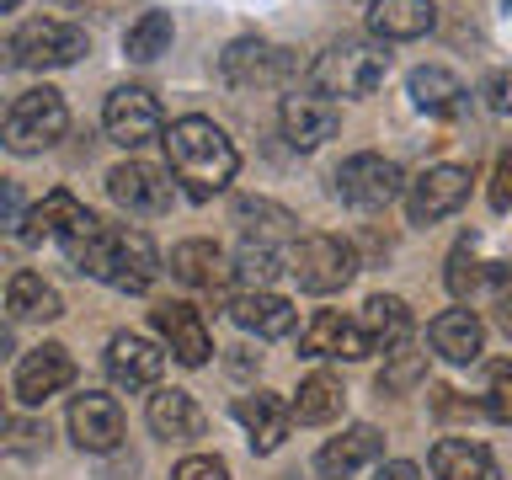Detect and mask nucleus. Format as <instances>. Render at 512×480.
Segmentation results:
<instances>
[{
	"label": "nucleus",
	"instance_id": "nucleus-36",
	"mask_svg": "<svg viewBox=\"0 0 512 480\" xmlns=\"http://www.w3.org/2000/svg\"><path fill=\"white\" fill-rule=\"evenodd\" d=\"M48 432L32 427V422H6V438H0V454H16V459H32L43 448Z\"/></svg>",
	"mask_w": 512,
	"mask_h": 480
},
{
	"label": "nucleus",
	"instance_id": "nucleus-42",
	"mask_svg": "<svg viewBox=\"0 0 512 480\" xmlns=\"http://www.w3.org/2000/svg\"><path fill=\"white\" fill-rule=\"evenodd\" d=\"M374 480H422V470H416L411 459H390V464H379Z\"/></svg>",
	"mask_w": 512,
	"mask_h": 480
},
{
	"label": "nucleus",
	"instance_id": "nucleus-27",
	"mask_svg": "<svg viewBox=\"0 0 512 480\" xmlns=\"http://www.w3.org/2000/svg\"><path fill=\"white\" fill-rule=\"evenodd\" d=\"M358 326H363V336H368L374 352H395L411 336V310H406V299H395V294H374L363 304Z\"/></svg>",
	"mask_w": 512,
	"mask_h": 480
},
{
	"label": "nucleus",
	"instance_id": "nucleus-20",
	"mask_svg": "<svg viewBox=\"0 0 512 480\" xmlns=\"http://www.w3.org/2000/svg\"><path fill=\"white\" fill-rule=\"evenodd\" d=\"M432 27H438L432 0H374L368 6V32L379 43H411V38H427Z\"/></svg>",
	"mask_w": 512,
	"mask_h": 480
},
{
	"label": "nucleus",
	"instance_id": "nucleus-3",
	"mask_svg": "<svg viewBox=\"0 0 512 480\" xmlns=\"http://www.w3.org/2000/svg\"><path fill=\"white\" fill-rule=\"evenodd\" d=\"M384 75H390V54L379 38H342L310 64L315 96H368L384 86Z\"/></svg>",
	"mask_w": 512,
	"mask_h": 480
},
{
	"label": "nucleus",
	"instance_id": "nucleus-45",
	"mask_svg": "<svg viewBox=\"0 0 512 480\" xmlns=\"http://www.w3.org/2000/svg\"><path fill=\"white\" fill-rule=\"evenodd\" d=\"M16 6H22V0H0V11H16Z\"/></svg>",
	"mask_w": 512,
	"mask_h": 480
},
{
	"label": "nucleus",
	"instance_id": "nucleus-25",
	"mask_svg": "<svg viewBox=\"0 0 512 480\" xmlns=\"http://www.w3.org/2000/svg\"><path fill=\"white\" fill-rule=\"evenodd\" d=\"M406 91H411V102L422 107V112H432V118H459L464 96H470V91L459 86V75H448L443 64H422V70H411Z\"/></svg>",
	"mask_w": 512,
	"mask_h": 480
},
{
	"label": "nucleus",
	"instance_id": "nucleus-32",
	"mask_svg": "<svg viewBox=\"0 0 512 480\" xmlns=\"http://www.w3.org/2000/svg\"><path fill=\"white\" fill-rule=\"evenodd\" d=\"M278 272H283L278 251L262 246V240H246V246L235 251V262H230V278L240 283V294H262V288H272Z\"/></svg>",
	"mask_w": 512,
	"mask_h": 480
},
{
	"label": "nucleus",
	"instance_id": "nucleus-5",
	"mask_svg": "<svg viewBox=\"0 0 512 480\" xmlns=\"http://www.w3.org/2000/svg\"><path fill=\"white\" fill-rule=\"evenodd\" d=\"M288 272L299 278L304 294H336L358 278V251L342 235H304L288 256Z\"/></svg>",
	"mask_w": 512,
	"mask_h": 480
},
{
	"label": "nucleus",
	"instance_id": "nucleus-7",
	"mask_svg": "<svg viewBox=\"0 0 512 480\" xmlns=\"http://www.w3.org/2000/svg\"><path fill=\"white\" fill-rule=\"evenodd\" d=\"M400 187H406L400 166L384 160V155H374V150L347 155L342 166H336V198L352 203V208H384V203L400 198Z\"/></svg>",
	"mask_w": 512,
	"mask_h": 480
},
{
	"label": "nucleus",
	"instance_id": "nucleus-35",
	"mask_svg": "<svg viewBox=\"0 0 512 480\" xmlns=\"http://www.w3.org/2000/svg\"><path fill=\"white\" fill-rule=\"evenodd\" d=\"M486 416L491 422H502L512 427V363H491V379H486Z\"/></svg>",
	"mask_w": 512,
	"mask_h": 480
},
{
	"label": "nucleus",
	"instance_id": "nucleus-31",
	"mask_svg": "<svg viewBox=\"0 0 512 480\" xmlns=\"http://www.w3.org/2000/svg\"><path fill=\"white\" fill-rule=\"evenodd\" d=\"M6 310L16 320H59L64 315V299L59 288H48L38 272H16L11 288H6Z\"/></svg>",
	"mask_w": 512,
	"mask_h": 480
},
{
	"label": "nucleus",
	"instance_id": "nucleus-9",
	"mask_svg": "<svg viewBox=\"0 0 512 480\" xmlns=\"http://www.w3.org/2000/svg\"><path fill=\"white\" fill-rule=\"evenodd\" d=\"M107 192H112V203H118L123 214H134V219H160V214H171V203H176L171 176L155 171V166H144V160H123V166H112L107 171Z\"/></svg>",
	"mask_w": 512,
	"mask_h": 480
},
{
	"label": "nucleus",
	"instance_id": "nucleus-6",
	"mask_svg": "<svg viewBox=\"0 0 512 480\" xmlns=\"http://www.w3.org/2000/svg\"><path fill=\"white\" fill-rule=\"evenodd\" d=\"M11 54H16L22 70H64V64H75L80 54H91V38H86V27H75V22L38 16V22L16 27Z\"/></svg>",
	"mask_w": 512,
	"mask_h": 480
},
{
	"label": "nucleus",
	"instance_id": "nucleus-34",
	"mask_svg": "<svg viewBox=\"0 0 512 480\" xmlns=\"http://www.w3.org/2000/svg\"><path fill=\"white\" fill-rule=\"evenodd\" d=\"M491 278H502L496 267H486V262H475L470 256V246H459L454 256H448V294L454 299H470L480 283H491Z\"/></svg>",
	"mask_w": 512,
	"mask_h": 480
},
{
	"label": "nucleus",
	"instance_id": "nucleus-38",
	"mask_svg": "<svg viewBox=\"0 0 512 480\" xmlns=\"http://www.w3.org/2000/svg\"><path fill=\"white\" fill-rule=\"evenodd\" d=\"M171 480H230V470H224V459H214V454H187L176 464Z\"/></svg>",
	"mask_w": 512,
	"mask_h": 480
},
{
	"label": "nucleus",
	"instance_id": "nucleus-16",
	"mask_svg": "<svg viewBox=\"0 0 512 480\" xmlns=\"http://www.w3.org/2000/svg\"><path fill=\"white\" fill-rule=\"evenodd\" d=\"M235 422L246 427V438H251L256 454H272V448H283L288 427H294V411H288V400H283V395L251 390V395H240V400H235Z\"/></svg>",
	"mask_w": 512,
	"mask_h": 480
},
{
	"label": "nucleus",
	"instance_id": "nucleus-26",
	"mask_svg": "<svg viewBox=\"0 0 512 480\" xmlns=\"http://www.w3.org/2000/svg\"><path fill=\"white\" fill-rule=\"evenodd\" d=\"M150 427H155V438H171V443L203 438V406L187 390H155L150 395Z\"/></svg>",
	"mask_w": 512,
	"mask_h": 480
},
{
	"label": "nucleus",
	"instance_id": "nucleus-11",
	"mask_svg": "<svg viewBox=\"0 0 512 480\" xmlns=\"http://www.w3.org/2000/svg\"><path fill=\"white\" fill-rule=\"evenodd\" d=\"M470 198V171L464 166H432L406 187V219L411 224H438L448 214H459Z\"/></svg>",
	"mask_w": 512,
	"mask_h": 480
},
{
	"label": "nucleus",
	"instance_id": "nucleus-37",
	"mask_svg": "<svg viewBox=\"0 0 512 480\" xmlns=\"http://www.w3.org/2000/svg\"><path fill=\"white\" fill-rule=\"evenodd\" d=\"M22 224H27V198H22V187L0 176V235H22Z\"/></svg>",
	"mask_w": 512,
	"mask_h": 480
},
{
	"label": "nucleus",
	"instance_id": "nucleus-33",
	"mask_svg": "<svg viewBox=\"0 0 512 480\" xmlns=\"http://www.w3.org/2000/svg\"><path fill=\"white\" fill-rule=\"evenodd\" d=\"M171 38H176L171 16H166V11H144L139 22L128 27L123 54L134 59V64H150V59H160V54H171Z\"/></svg>",
	"mask_w": 512,
	"mask_h": 480
},
{
	"label": "nucleus",
	"instance_id": "nucleus-13",
	"mask_svg": "<svg viewBox=\"0 0 512 480\" xmlns=\"http://www.w3.org/2000/svg\"><path fill=\"white\" fill-rule=\"evenodd\" d=\"M64 384H75V358L59 342L32 347L22 358V368H16V400H22V406H43L48 395L64 390Z\"/></svg>",
	"mask_w": 512,
	"mask_h": 480
},
{
	"label": "nucleus",
	"instance_id": "nucleus-28",
	"mask_svg": "<svg viewBox=\"0 0 512 480\" xmlns=\"http://www.w3.org/2000/svg\"><path fill=\"white\" fill-rule=\"evenodd\" d=\"M235 224L246 230V240H299V219L288 214L283 203H267V198H235Z\"/></svg>",
	"mask_w": 512,
	"mask_h": 480
},
{
	"label": "nucleus",
	"instance_id": "nucleus-4",
	"mask_svg": "<svg viewBox=\"0 0 512 480\" xmlns=\"http://www.w3.org/2000/svg\"><path fill=\"white\" fill-rule=\"evenodd\" d=\"M64 128H70L64 96L54 86H32L6 107V118H0V144H6L11 155H43L48 144L64 139Z\"/></svg>",
	"mask_w": 512,
	"mask_h": 480
},
{
	"label": "nucleus",
	"instance_id": "nucleus-19",
	"mask_svg": "<svg viewBox=\"0 0 512 480\" xmlns=\"http://www.w3.org/2000/svg\"><path fill=\"white\" fill-rule=\"evenodd\" d=\"M379 454H384L379 427L358 422V427H347L342 438H331L326 448H320V454H315V470L326 475V480H347V475L368 470V464H379Z\"/></svg>",
	"mask_w": 512,
	"mask_h": 480
},
{
	"label": "nucleus",
	"instance_id": "nucleus-15",
	"mask_svg": "<svg viewBox=\"0 0 512 480\" xmlns=\"http://www.w3.org/2000/svg\"><path fill=\"white\" fill-rule=\"evenodd\" d=\"M155 331L166 336V347H171V358L182 363V368H203L208 363V352H214V336H208L203 326V315L192 310V304H160L155 310Z\"/></svg>",
	"mask_w": 512,
	"mask_h": 480
},
{
	"label": "nucleus",
	"instance_id": "nucleus-24",
	"mask_svg": "<svg viewBox=\"0 0 512 480\" xmlns=\"http://www.w3.org/2000/svg\"><path fill=\"white\" fill-rule=\"evenodd\" d=\"M171 278H182L187 288H224L230 283V256L214 240H182L171 251Z\"/></svg>",
	"mask_w": 512,
	"mask_h": 480
},
{
	"label": "nucleus",
	"instance_id": "nucleus-43",
	"mask_svg": "<svg viewBox=\"0 0 512 480\" xmlns=\"http://www.w3.org/2000/svg\"><path fill=\"white\" fill-rule=\"evenodd\" d=\"M416 374H422V363H416V358H406L400 368H390V374H379V390H395V384H411Z\"/></svg>",
	"mask_w": 512,
	"mask_h": 480
},
{
	"label": "nucleus",
	"instance_id": "nucleus-1",
	"mask_svg": "<svg viewBox=\"0 0 512 480\" xmlns=\"http://www.w3.org/2000/svg\"><path fill=\"white\" fill-rule=\"evenodd\" d=\"M64 256L86 272V278L118 288V294H144L160 272V256H155V240L144 230H128V224H107L96 219L91 208L80 214V224L59 240Z\"/></svg>",
	"mask_w": 512,
	"mask_h": 480
},
{
	"label": "nucleus",
	"instance_id": "nucleus-18",
	"mask_svg": "<svg viewBox=\"0 0 512 480\" xmlns=\"http://www.w3.org/2000/svg\"><path fill=\"white\" fill-rule=\"evenodd\" d=\"M160 368H166V352L155 342H144V336H134V331H123L107 342V374H112V384H123V390H150L160 379Z\"/></svg>",
	"mask_w": 512,
	"mask_h": 480
},
{
	"label": "nucleus",
	"instance_id": "nucleus-44",
	"mask_svg": "<svg viewBox=\"0 0 512 480\" xmlns=\"http://www.w3.org/2000/svg\"><path fill=\"white\" fill-rule=\"evenodd\" d=\"M11 352V326H0V358Z\"/></svg>",
	"mask_w": 512,
	"mask_h": 480
},
{
	"label": "nucleus",
	"instance_id": "nucleus-10",
	"mask_svg": "<svg viewBox=\"0 0 512 480\" xmlns=\"http://www.w3.org/2000/svg\"><path fill=\"white\" fill-rule=\"evenodd\" d=\"M219 70L230 86H283V80L299 70V54H288L278 43H262V38H240V43L224 48Z\"/></svg>",
	"mask_w": 512,
	"mask_h": 480
},
{
	"label": "nucleus",
	"instance_id": "nucleus-22",
	"mask_svg": "<svg viewBox=\"0 0 512 480\" xmlns=\"http://www.w3.org/2000/svg\"><path fill=\"white\" fill-rule=\"evenodd\" d=\"M427 342L438 358L448 363H475L480 352H486V326H480L475 310H443L438 320L427 326Z\"/></svg>",
	"mask_w": 512,
	"mask_h": 480
},
{
	"label": "nucleus",
	"instance_id": "nucleus-8",
	"mask_svg": "<svg viewBox=\"0 0 512 480\" xmlns=\"http://www.w3.org/2000/svg\"><path fill=\"white\" fill-rule=\"evenodd\" d=\"M102 128H107L112 144L139 150V144L166 134V112H160V102L144 86H118L107 96V107H102Z\"/></svg>",
	"mask_w": 512,
	"mask_h": 480
},
{
	"label": "nucleus",
	"instance_id": "nucleus-30",
	"mask_svg": "<svg viewBox=\"0 0 512 480\" xmlns=\"http://www.w3.org/2000/svg\"><path fill=\"white\" fill-rule=\"evenodd\" d=\"M80 208L70 192H48V198L38 208H27V224H22V240H32V246H43V240H64L80 224Z\"/></svg>",
	"mask_w": 512,
	"mask_h": 480
},
{
	"label": "nucleus",
	"instance_id": "nucleus-41",
	"mask_svg": "<svg viewBox=\"0 0 512 480\" xmlns=\"http://www.w3.org/2000/svg\"><path fill=\"white\" fill-rule=\"evenodd\" d=\"M496 326H502L512 336V278L496 283Z\"/></svg>",
	"mask_w": 512,
	"mask_h": 480
},
{
	"label": "nucleus",
	"instance_id": "nucleus-12",
	"mask_svg": "<svg viewBox=\"0 0 512 480\" xmlns=\"http://www.w3.org/2000/svg\"><path fill=\"white\" fill-rule=\"evenodd\" d=\"M278 123H283V139L294 144V150H320V144L336 139V128H342V107H336L331 96L294 91V96H283Z\"/></svg>",
	"mask_w": 512,
	"mask_h": 480
},
{
	"label": "nucleus",
	"instance_id": "nucleus-29",
	"mask_svg": "<svg viewBox=\"0 0 512 480\" xmlns=\"http://www.w3.org/2000/svg\"><path fill=\"white\" fill-rule=\"evenodd\" d=\"M342 400H347V390L336 374H310L299 384V395L288 400V411H294L299 427H320V422H336V416H342Z\"/></svg>",
	"mask_w": 512,
	"mask_h": 480
},
{
	"label": "nucleus",
	"instance_id": "nucleus-21",
	"mask_svg": "<svg viewBox=\"0 0 512 480\" xmlns=\"http://www.w3.org/2000/svg\"><path fill=\"white\" fill-rule=\"evenodd\" d=\"M230 315H235L240 331L262 336V342L294 336V320H299L294 304H288L283 294H272V288H262V294H235V299H230Z\"/></svg>",
	"mask_w": 512,
	"mask_h": 480
},
{
	"label": "nucleus",
	"instance_id": "nucleus-39",
	"mask_svg": "<svg viewBox=\"0 0 512 480\" xmlns=\"http://www.w3.org/2000/svg\"><path fill=\"white\" fill-rule=\"evenodd\" d=\"M491 208L496 214L512 208V150H502V160H496V171H491Z\"/></svg>",
	"mask_w": 512,
	"mask_h": 480
},
{
	"label": "nucleus",
	"instance_id": "nucleus-17",
	"mask_svg": "<svg viewBox=\"0 0 512 480\" xmlns=\"http://www.w3.org/2000/svg\"><path fill=\"white\" fill-rule=\"evenodd\" d=\"M299 347H304V358H347V363H358V358L374 352L358 320H347L336 310H320L310 326L299 331Z\"/></svg>",
	"mask_w": 512,
	"mask_h": 480
},
{
	"label": "nucleus",
	"instance_id": "nucleus-40",
	"mask_svg": "<svg viewBox=\"0 0 512 480\" xmlns=\"http://www.w3.org/2000/svg\"><path fill=\"white\" fill-rule=\"evenodd\" d=\"M491 102V112H512V64L507 70H496L491 80H486V91H480Z\"/></svg>",
	"mask_w": 512,
	"mask_h": 480
},
{
	"label": "nucleus",
	"instance_id": "nucleus-23",
	"mask_svg": "<svg viewBox=\"0 0 512 480\" xmlns=\"http://www.w3.org/2000/svg\"><path fill=\"white\" fill-rule=\"evenodd\" d=\"M432 475L438 480H502L491 448H480L470 438H438L432 443Z\"/></svg>",
	"mask_w": 512,
	"mask_h": 480
},
{
	"label": "nucleus",
	"instance_id": "nucleus-2",
	"mask_svg": "<svg viewBox=\"0 0 512 480\" xmlns=\"http://www.w3.org/2000/svg\"><path fill=\"white\" fill-rule=\"evenodd\" d=\"M160 144H166L171 176L182 182V192L192 203H208L214 192L230 187L235 171H240L235 144L214 118H176L166 134H160Z\"/></svg>",
	"mask_w": 512,
	"mask_h": 480
},
{
	"label": "nucleus",
	"instance_id": "nucleus-14",
	"mask_svg": "<svg viewBox=\"0 0 512 480\" xmlns=\"http://www.w3.org/2000/svg\"><path fill=\"white\" fill-rule=\"evenodd\" d=\"M70 438L86 448V454H112L123 443V411L112 395H75L70 406Z\"/></svg>",
	"mask_w": 512,
	"mask_h": 480
}]
</instances>
